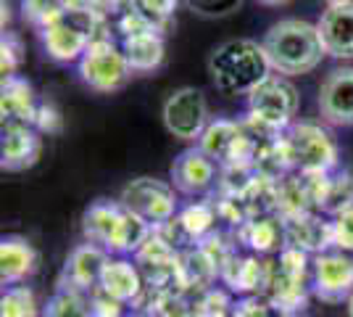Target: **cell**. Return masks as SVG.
<instances>
[{
	"instance_id": "25",
	"label": "cell",
	"mask_w": 353,
	"mask_h": 317,
	"mask_svg": "<svg viewBox=\"0 0 353 317\" xmlns=\"http://www.w3.org/2000/svg\"><path fill=\"white\" fill-rule=\"evenodd\" d=\"M121 50L132 72H156L166 56V43H163V35H134V37H124Z\"/></svg>"
},
{
	"instance_id": "2",
	"label": "cell",
	"mask_w": 353,
	"mask_h": 317,
	"mask_svg": "<svg viewBox=\"0 0 353 317\" xmlns=\"http://www.w3.org/2000/svg\"><path fill=\"white\" fill-rule=\"evenodd\" d=\"M214 88L224 95H248L269 77V59L264 46L253 40H227L211 50L206 61Z\"/></svg>"
},
{
	"instance_id": "21",
	"label": "cell",
	"mask_w": 353,
	"mask_h": 317,
	"mask_svg": "<svg viewBox=\"0 0 353 317\" xmlns=\"http://www.w3.org/2000/svg\"><path fill=\"white\" fill-rule=\"evenodd\" d=\"M40 104L34 101L32 85L19 75L3 77V88H0V114L3 122H27L34 124Z\"/></svg>"
},
{
	"instance_id": "16",
	"label": "cell",
	"mask_w": 353,
	"mask_h": 317,
	"mask_svg": "<svg viewBox=\"0 0 353 317\" xmlns=\"http://www.w3.org/2000/svg\"><path fill=\"white\" fill-rule=\"evenodd\" d=\"M108 262L103 246L98 243H82L77 246L66 265H63V275H61V288H74V291H90V288H98L101 283V275Z\"/></svg>"
},
{
	"instance_id": "10",
	"label": "cell",
	"mask_w": 353,
	"mask_h": 317,
	"mask_svg": "<svg viewBox=\"0 0 353 317\" xmlns=\"http://www.w3.org/2000/svg\"><path fill=\"white\" fill-rule=\"evenodd\" d=\"M163 127L176 140H201L208 127V106L198 88H179L174 90L161 108Z\"/></svg>"
},
{
	"instance_id": "13",
	"label": "cell",
	"mask_w": 353,
	"mask_h": 317,
	"mask_svg": "<svg viewBox=\"0 0 353 317\" xmlns=\"http://www.w3.org/2000/svg\"><path fill=\"white\" fill-rule=\"evenodd\" d=\"M319 114L330 124H353V66L332 69L319 88Z\"/></svg>"
},
{
	"instance_id": "22",
	"label": "cell",
	"mask_w": 353,
	"mask_h": 317,
	"mask_svg": "<svg viewBox=\"0 0 353 317\" xmlns=\"http://www.w3.org/2000/svg\"><path fill=\"white\" fill-rule=\"evenodd\" d=\"M269 272H272V262H261L256 257H237L230 254L221 265V280L232 291L248 294V291H266L269 283Z\"/></svg>"
},
{
	"instance_id": "42",
	"label": "cell",
	"mask_w": 353,
	"mask_h": 317,
	"mask_svg": "<svg viewBox=\"0 0 353 317\" xmlns=\"http://www.w3.org/2000/svg\"><path fill=\"white\" fill-rule=\"evenodd\" d=\"M327 3H330V6H332V3H345V0H327Z\"/></svg>"
},
{
	"instance_id": "31",
	"label": "cell",
	"mask_w": 353,
	"mask_h": 317,
	"mask_svg": "<svg viewBox=\"0 0 353 317\" xmlns=\"http://www.w3.org/2000/svg\"><path fill=\"white\" fill-rule=\"evenodd\" d=\"M24 61V43L21 37L14 32H3V40H0V66H3V77L16 75V69L21 66Z\"/></svg>"
},
{
	"instance_id": "29",
	"label": "cell",
	"mask_w": 353,
	"mask_h": 317,
	"mask_svg": "<svg viewBox=\"0 0 353 317\" xmlns=\"http://www.w3.org/2000/svg\"><path fill=\"white\" fill-rule=\"evenodd\" d=\"M117 30L124 35V37H134V35H163L169 30V21H159L153 16H148L140 6H134L130 11L119 16Z\"/></svg>"
},
{
	"instance_id": "11",
	"label": "cell",
	"mask_w": 353,
	"mask_h": 317,
	"mask_svg": "<svg viewBox=\"0 0 353 317\" xmlns=\"http://www.w3.org/2000/svg\"><path fill=\"white\" fill-rule=\"evenodd\" d=\"M314 294L327 304H340L353 294V257L345 251H322L314 259Z\"/></svg>"
},
{
	"instance_id": "26",
	"label": "cell",
	"mask_w": 353,
	"mask_h": 317,
	"mask_svg": "<svg viewBox=\"0 0 353 317\" xmlns=\"http://www.w3.org/2000/svg\"><path fill=\"white\" fill-rule=\"evenodd\" d=\"M221 272L219 262L211 257L203 246L188 251L179 257V267H176V280L182 288H206L216 275Z\"/></svg>"
},
{
	"instance_id": "32",
	"label": "cell",
	"mask_w": 353,
	"mask_h": 317,
	"mask_svg": "<svg viewBox=\"0 0 353 317\" xmlns=\"http://www.w3.org/2000/svg\"><path fill=\"white\" fill-rule=\"evenodd\" d=\"M332 227H335V246L343 251H353V198L343 209L335 211Z\"/></svg>"
},
{
	"instance_id": "4",
	"label": "cell",
	"mask_w": 353,
	"mask_h": 317,
	"mask_svg": "<svg viewBox=\"0 0 353 317\" xmlns=\"http://www.w3.org/2000/svg\"><path fill=\"white\" fill-rule=\"evenodd\" d=\"M82 233L90 243L103 246L105 251H137L150 238L153 227L121 204L95 201L82 214Z\"/></svg>"
},
{
	"instance_id": "35",
	"label": "cell",
	"mask_w": 353,
	"mask_h": 317,
	"mask_svg": "<svg viewBox=\"0 0 353 317\" xmlns=\"http://www.w3.org/2000/svg\"><path fill=\"white\" fill-rule=\"evenodd\" d=\"M90 317H121V302L111 299L101 288H92V296H90Z\"/></svg>"
},
{
	"instance_id": "38",
	"label": "cell",
	"mask_w": 353,
	"mask_h": 317,
	"mask_svg": "<svg viewBox=\"0 0 353 317\" xmlns=\"http://www.w3.org/2000/svg\"><path fill=\"white\" fill-rule=\"evenodd\" d=\"M137 6V0H103V11L105 14H124V11H130Z\"/></svg>"
},
{
	"instance_id": "15",
	"label": "cell",
	"mask_w": 353,
	"mask_h": 317,
	"mask_svg": "<svg viewBox=\"0 0 353 317\" xmlns=\"http://www.w3.org/2000/svg\"><path fill=\"white\" fill-rule=\"evenodd\" d=\"M316 30H319L327 56L353 59V0L327 6Z\"/></svg>"
},
{
	"instance_id": "28",
	"label": "cell",
	"mask_w": 353,
	"mask_h": 317,
	"mask_svg": "<svg viewBox=\"0 0 353 317\" xmlns=\"http://www.w3.org/2000/svg\"><path fill=\"white\" fill-rule=\"evenodd\" d=\"M0 317H40L34 291L27 286H11L0 299Z\"/></svg>"
},
{
	"instance_id": "27",
	"label": "cell",
	"mask_w": 353,
	"mask_h": 317,
	"mask_svg": "<svg viewBox=\"0 0 353 317\" xmlns=\"http://www.w3.org/2000/svg\"><path fill=\"white\" fill-rule=\"evenodd\" d=\"M69 11L66 0H21V16L24 21H30L32 27L45 30L50 24H56Z\"/></svg>"
},
{
	"instance_id": "14",
	"label": "cell",
	"mask_w": 353,
	"mask_h": 317,
	"mask_svg": "<svg viewBox=\"0 0 353 317\" xmlns=\"http://www.w3.org/2000/svg\"><path fill=\"white\" fill-rule=\"evenodd\" d=\"M285 225V246L301 249V251H314L322 254L330 246H335V227L332 222H324L316 211H301L282 217Z\"/></svg>"
},
{
	"instance_id": "17",
	"label": "cell",
	"mask_w": 353,
	"mask_h": 317,
	"mask_svg": "<svg viewBox=\"0 0 353 317\" xmlns=\"http://www.w3.org/2000/svg\"><path fill=\"white\" fill-rule=\"evenodd\" d=\"M216 164L201 148H188L172 164V185L185 196H201L214 185Z\"/></svg>"
},
{
	"instance_id": "20",
	"label": "cell",
	"mask_w": 353,
	"mask_h": 317,
	"mask_svg": "<svg viewBox=\"0 0 353 317\" xmlns=\"http://www.w3.org/2000/svg\"><path fill=\"white\" fill-rule=\"evenodd\" d=\"M137 262L143 265V270L148 272L150 280H156L159 286L176 278V267H179V257H176L174 246L161 236V230H153L137 251Z\"/></svg>"
},
{
	"instance_id": "37",
	"label": "cell",
	"mask_w": 353,
	"mask_h": 317,
	"mask_svg": "<svg viewBox=\"0 0 353 317\" xmlns=\"http://www.w3.org/2000/svg\"><path fill=\"white\" fill-rule=\"evenodd\" d=\"M272 304L269 302H261L259 296H253V299H245V302L235 304L232 309H230V317H272Z\"/></svg>"
},
{
	"instance_id": "24",
	"label": "cell",
	"mask_w": 353,
	"mask_h": 317,
	"mask_svg": "<svg viewBox=\"0 0 353 317\" xmlns=\"http://www.w3.org/2000/svg\"><path fill=\"white\" fill-rule=\"evenodd\" d=\"M237 238L259 254H272L285 246V225H282V220L269 217V214L248 217L237 227Z\"/></svg>"
},
{
	"instance_id": "12",
	"label": "cell",
	"mask_w": 353,
	"mask_h": 317,
	"mask_svg": "<svg viewBox=\"0 0 353 317\" xmlns=\"http://www.w3.org/2000/svg\"><path fill=\"white\" fill-rule=\"evenodd\" d=\"M43 153V137L34 124L27 122H3V162L6 172H24L37 164Z\"/></svg>"
},
{
	"instance_id": "34",
	"label": "cell",
	"mask_w": 353,
	"mask_h": 317,
	"mask_svg": "<svg viewBox=\"0 0 353 317\" xmlns=\"http://www.w3.org/2000/svg\"><path fill=\"white\" fill-rule=\"evenodd\" d=\"M34 127L43 135H61L63 133V117L53 104H40L37 117H34Z\"/></svg>"
},
{
	"instance_id": "9",
	"label": "cell",
	"mask_w": 353,
	"mask_h": 317,
	"mask_svg": "<svg viewBox=\"0 0 353 317\" xmlns=\"http://www.w3.org/2000/svg\"><path fill=\"white\" fill-rule=\"evenodd\" d=\"M201 151L211 156L221 166H253L256 137L245 130V124L230 119L208 122L206 133L201 135Z\"/></svg>"
},
{
	"instance_id": "41",
	"label": "cell",
	"mask_w": 353,
	"mask_h": 317,
	"mask_svg": "<svg viewBox=\"0 0 353 317\" xmlns=\"http://www.w3.org/2000/svg\"><path fill=\"white\" fill-rule=\"evenodd\" d=\"M348 317H353V294H351V299H348Z\"/></svg>"
},
{
	"instance_id": "36",
	"label": "cell",
	"mask_w": 353,
	"mask_h": 317,
	"mask_svg": "<svg viewBox=\"0 0 353 317\" xmlns=\"http://www.w3.org/2000/svg\"><path fill=\"white\" fill-rule=\"evenodd\" d=\"M137 6L145 11L148 16L159 19V21H169L174 16L179 0H137Z\"/></svg>"
},
{
	"instance_id": "40",
	"label": "cell",
	"mask_w": 353,
	"mask_h": 317,
	"mask_svg": "<svg viewBox=\"0 0 353 317\" xmlns=\"http://www.w3.org/2000/svg\"><path fill=\"white\" fill-rule=\"evenodd\" d=\"M277 317H306V315H301V312H280Z\"/></svg>"
},
{
	"instance_id": "30",
	"label": "cell",
	"mask_w": 353,
	"mask_h": 317,
	"mask_svg": "<svg viewBox=\"0 0 353 317\" xmlns=\"http://www.w3.org/2000/svg\"><path fill=\"white\" fill-rule=\"evenodd\" d=\"M45 317H90V302L82 291L59 288V294L45 307Z\"/></svg>"
},
{
	"instance_id": "33",
	"label": "cell",
	"mask_w": 353,
	"mask_h": 317,
	"mask_svg": "<svg viewBox=\"0 0 353 317\" xmlns=\"http://www.w3.org/2000/svg\"><path fill=\"white\" fill-rule=\"evenodd\" d=\"M188 8L198 16H208V19H216V16H230L232 11H237L243 6V0H185Z\"/></svg>"
},
{
	"instance_id": "39",
	"label": "cell",
	"mask_w": 353,
	"mask_h": 317,
	"mask_svg": "<svg viewBox=\"0 0 353 317\" xmlns=\"http://www.w3.org/2000/svg\"><path fill=\"white\" fill-rule=\"evenodd\" d=\"M256 3H261V6H288L293 0H256Z\"/></svg>"
},
{
	"instance_id": "23",
	"label": "cell",
	"mask_w": 353,
	"mask_h": 317,
	"mask_svg": "<svg viewBox=\"0 0 353 317\" xmlns=\"http://www.w3.org/2000/svg\"><path fill=\"white\" fill-rule=\"evenodd\" d=\"M101 291H105L111 299L117 302H134L143 291V275L134 267L132 262L127 259H108L103 267V275H101V283H98Z\"/></svg>"
},
{
	"instance_id": "6",
	"label": "cell",
	"mask_w": 353,
	"mask_h": 317,
	"mask_svg": "<svg viewBox=\"0 0 353 317\" xmlns=\"http://www.w3.org/2000/svg\"><path fill=\"white\" fill-rule=\"evenodd\" d=\"M309 299V259L306 251L285 246L277 262H272L266 302L277 312H301Z\"/></svg>"
},
{
	"instance_id": "19",
	"label": "cell",
	"mask_w": 353,
	"mask_h": 317,
	"mask_svg": "<svg viewBox=\"0 0 353 317\" xmlns=\"http://www.w3.org/2000/svg\"><path fill=\"white\" fill-rule=\"evenodd\" d=\"M37 270V251L21 236H6L0 243V280L3 286H16Z\"/></svg>"
},
{
	"instance_id": "8",
	"label": "cell",
	"mask_w": 353,
	"mask_h": 317,
	"mask_svg": "<svg viewBox=\"0 0 353 317\" xmlns=\"http://www.w3.org/2000/svg\"><path fill=\"white\" fill-rule=\"evenodd\" d=\"M119 204L132 214H137L140 220H145L153 230H159L174 217L176 211L174 185L156 180V177H137V180L124 185Z\"/></svg>"
},
{
	"instance_id": "7",
	"label": "cell",
	"mask_w": 353,
	"mask_h": 317,
	"mask_svg": "<svg viewBox=\"0 0 353 317\" xmlns=\"http://www.w3.org/2000/svg\"><path fill=\"white\" fill-rule=\"evenodd\" d=\"M79 75H82V82L95 93H117L130 82L132 69L127 64L124 50H119L114 40L105 35V37H95L82 53Z\"/></svg>"
},
{
	"instance_id": "3",
	"label": "cell",
	"mask_w": 353,
	"mask_h": 317,
	"mask_svg": "<svg viewBox=\"0 0 353 317\" xmlns=\"http://www.w3.org/2000/svg\"><path fill=\"white\" fill-rule=\"evenodd\" d=\"M301 95L293 82L282 75H269L248 93V122L245 130L253 137H277L282 135L298 114Z\"/></svg>"
},
{
	"instance_id": "18",
	"label": "cell",
	"mask_w": 353,
	"mask_h": 317,
	"mask_svg": "<svg viewBox=\"0 0 353 317\" xmlns=\"http://www.w3.org/2000/svg\"><path fill=\"white\" fill-rule=\"evenodd\" d=\"M214 222H216V209L211 204H190L159 230L172 246H190V243L203 241L211 233Z\"/></svg>"
},
{
	"instance_id": "5",
	"label": "cell",
	"mask_w": 353,
	"mask_h": 317,
	"mask_svg": "<svg viewBox=\"0 0 353 317\" xmlns=\"http://www.w3.org/2000/svg\"><path fill=\"white\" fill-rule=\"evenodd\" d=\"M282 140L295 172L330 175L338 166V143L319 122H293L282 133Z\"/></svg>"
},
{
	"instance_id": "1",
	"label": "cell",
	"mask_w": 353,
	"mask_h": 317,
	"mask_svg": "<svg viewBox=\"0 0 353 317\" xmlns=\"http://www.w3.org/2000/svg\"><path fill=\"white\" fill-rule=\"evenodd\" d=\"M261 46L269 66L282 77L309 75L322 64V56H327L316 24L303 19H282L272 24Z\"/></svg>"
}]
</instances>
